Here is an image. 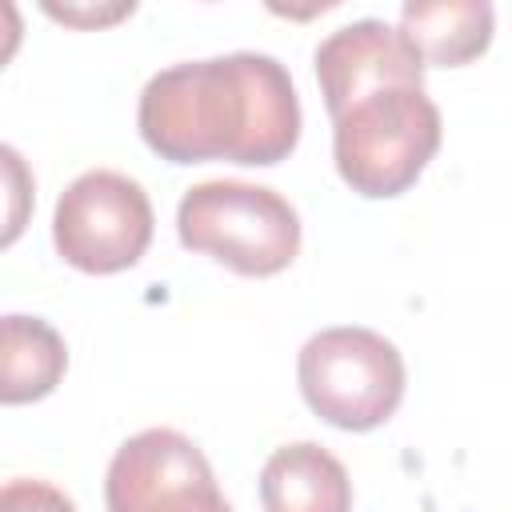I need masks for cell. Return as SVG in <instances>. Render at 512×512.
I'll list each match as a JSON object with an SVG mask.
<instances>
[{"label": "cell", "mask_w": 512, "mask_h": 512, "mask_svg": "<svg viewBox=\"0 0 512 512\" xmlns=\"http://www.w3.org/2000/svg\"><path fill=\"white\" fill-rule=\"evenodd\" d=\"M440 132V108L424 96V88H376L332 120L336 172L368 200L400 196L436 156Z\"/></svg>", "instance_id": "7a4b0ae2"}, {"label": "cell", "mask_w": 512, "mask_h": 512, "mask_svg": "<svg viewBox=\"0 0 512 512\" xmlns=\"http://www.w3.org/2000/svg\"><path fill=\"white\" fill-rule=\"evenodd\" d=\"M488 0H408L400 8V36L424 64L456 68L492 44Z\"/></svg>", "instance_id": "9c48e42d"}, {"label": "cell", "mask_w": 512, "mask_h": 512, "mask_svg": "<svg viewBox=\"0 0 512 512\" xmlns=\"http://www.w3.org/2000/svg\"><path fill=\"white\" fill-rule=\"evenodd\" d=\"M264 512H352V480L344 464L312 444H284L260 472Z\"/></svg>", "instance_id": "ba28073f"}, {"label": "cell", "mask_w": 512, "mask_h": 512, "mask_svg": "<svg viewBox=\"0 0 512 512\" xmlns=\"http://www.w3.org/2000/svg\"><path fill=\"white\" fill-rule=\"evenodd\" d=\"M316 80L328 104V116L336 120L348 104L376 88L408 84L424 88V60L408 48L400 28L384 20H352L336 28L316 48Z\"/></svg>", "instance_id": "52a82bcc"}, {"label": "cell", "mask_w": 512, "mask_h": 512, "mask_svg": "<svg viewBox=\"0 0 512 512\" xmlns=\"http://www.w3.org/2000/svg\"><path fill=\"white\" fill-rule=\"evenodd\" d=\"M108 512H232L204 452L176 428L124 440L104 480Z\"/></svg>", "instance_id": "8992f818"}, {"label": "cell", "mask_w": 512, "mask_h": 512, "mask_svg": "<svg viewBox=\"0 0 512 512\" xmlns=\"http://www.w3.org/2000/svg\"><path fill=\"white\" fill-rule=\"evenodd\" d=\"M0 512H76L72 500L44 480H8L0 492Z\"/></svg>", "instance_id": "8fae6325"}, {"label": "cell", "mask_w": 512, "mask_h": 512, "mask_svg": "<svg viewBox=\"0 0 512 512\" xmlns=\"http://www.w3.org/2000/svg\"><path fill=\"white\" fill-rule=\"evenodd\" d=\"M136 124L160 160L268 168L300 140V100L276 56L228 52L156 72L140 92Z\"/></svg>", "instance_id": "6da1fadb"}, {"label": "cell", "mask_w": 512, "mask_h": 512, "mask_svg": "<svg viewBox=\"0 0 512 512\" xmlns=\"http://www.w3.org/2000/svg\"><path fill=\"white\" fill-rule=\"evenodd\" d=\"M68 368V348L60 332L40 316H4V360H0V400L24 404L48 396Z\"/></svg>", "instance_id": "30bf717a"}, {"label": "cell", "mask_w": 512, "mask_h": 512, "mask_svg": "<svg viewBox=\"0 0 512 512\" xmlns=\"http://www.w3.org/2000/svg\"><path fill=\"white\" fill-rule=\"evenodd\" d=\"M296 376L308 408L344 432L380 428L404 396V360L372 328L316 332L300 348Z\"/></svg>", "instance_id": "277c9868"}, {"label": "cell", "mask_w": 512, "mask_h": 512, "mask_svg": "<svg viewBox=\"0 0 512 512\" xmlns=\"http://www.w3.org/2000/svg\"><path fill=\"white\" fill-rule=\"evenodd\" d=\"M180 244L228 264L240 276H276L300 252L296 208L244 180H204L184 192L176 208Z\"/></svg>", "instance_id": "3957f363"}, {"label": "cell", "mask_w": 512, "mask_h": 512, "mask_svg": "<svg viewBox=\"0 0 512 512\" xmlns=\"http://www.w3.org/2000/svg\"><path fill=\"white\" fill-rule=\"evenodd\" d=\"M152 200L148 192L108 168L76 176L52 216L56 252L92 276L132 268L152 244Z\"/></svg>", "instance_id": "5b68a950"}]
</instances>
